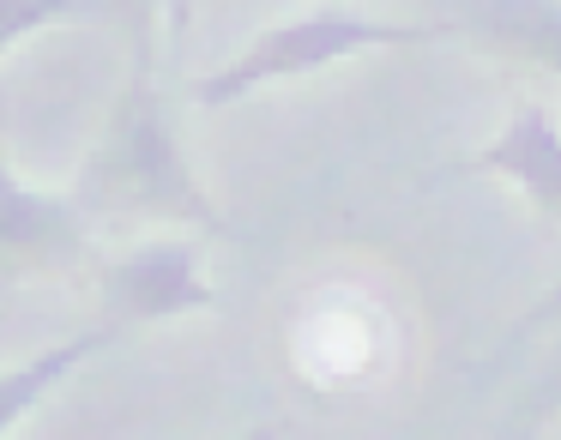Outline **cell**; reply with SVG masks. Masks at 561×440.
Masks as SVG:
<instances>
[{
    "instance_id": "cell-1",
    "label": "cell",
    "mask_w": 561,
    "mask_h": 440,
    "mask_svg": "<svg viewBox=\"0 0 561 440\" xmlns=\"http://www.w3.org/2000/svg\"><path fill=\"white\" fill-rule=\"evenodd\" d=\"M73 199L85 211H139V218L194 223V230H211V235L230 230L224 211L199 187L182 139H175L170 97H163V79H158V49L127 55V79L115 91L110 121H103L85 170H79Z\"/></svg>"
},
{
    "instance_id": "cell-2",
    "label": "cell",
    "mask_w": 561,
    "mask_h": 440,
    "mask_svg": "<svg viewBox=\"0 0 561 440\" xmlns=\"http://www.w3.org/2000/svg\"><path fill=\"white\" fill-rule=\"evenodd\" d=\"M453 25H399V19H363V13H344V7H320V13H302V19H284V25L260 31L230 67L194 79L187 97L199 109H230V103L254 97L260 85L320 73V67L351 61V55H368V49H416V43H435Z\"/></svg>"
},
{
    "instance_id": "cell-10",
    "label": "cell",
    "mask_w": 561,
    "mask_h": 440,
    "mask_svg": "<svg viewBox=\"0 0 561 440\" xmlns=\"http://www.w3.org/2000/svg\"><path fill=\"white\" fill-rule=\"evenodd\" d=\"M236 440H272V428H248V435H236Z\"/></svg>"
},
{
    "instance_id": "cell-9",
    "label": "cell",
    "mask_w": 561,
    "mask_h": 440,
    "mask_svg": "<svg viewBox=\"0 0 561 440\" xmlns=\"http://www.w3.org/2000/svg\"><path fill=\"white\" fill-rule=\"evenodd\" d=\"M158 7L163 0H110V19L122 31V49H158Z\"/></svg>"
},
{
    "instance_id": "cell-6",
    "label": "cell",
    "mask_w": 561,
    "mask_h": 440,
    "mask_svg": "<svg viewBox=\"0 0 561 440\" xmlns=\"http://www.w3.org/2000/svg\"><path fill=\"white\" fill-rule=\"evenodd\" d=\"M453 31L561 79V0H440Z\"/></svg>"
},
{
    "instance_id": "cell-4",
    "label": "cell",
    "mask_w": 561,
    "mask_h": 440,
    "mask_svg": "<svg viewBox=\"0 0 561 440\" xmlns=\"http://www.w3.org/2000/svg\"><path fill=\"white\" fill-rule=\"evenodd\" d=\"M103 320L115 326H146V320H182V314H211L218 290L199 278V247L182 235L134 247L127 259H110L98 271Z\"/></svg>"
},
{
    "instance_id": "cell-7",
    "label": "cell",
    "mask_w": 561,
    "mask_h": 440,
    "mask_svg": "<svg viewBox=\"0 0 561 440\" xmlns=\"http://www.w3.org/2000/svg\"><path fill=\"white\" fill-rule=\"evenodd\" d=\"M115 320H103V326H91V332H73L67 344H55V350H43V356H31V362H19V368H0V440L13 435L19 422H25L31 410H37V398L49 386H61L67 374H73L79 362H91L98 350H110L115 344Z\"/></svg>"
},
{
    "instance_id": "cell-8",
    "label": "cell",
    "mask_w": 561,
    "mask_h": 440,
    "mask_svg": "<svg viewBox=\"0 0 561 440\" xmlns=\"http://www.w3.org/2000/svg\"><path fill=\"white\" fill-rule=\"evenodd\" d=\"M79 19H110V0H0V61L37 31L79 25Z\"/></svg>"
},
{
    "instance_id": "cell-5",
    "label": "cell",
    "mask_w": 561,
    "mask_h": 440,
    "mask_svg": "<svg viewBox=\"0 0 561 440\" xmlns=\"http://www.w3.org/2000/svg\"><path fill=\"white\" fill-rule=\"evenodd\" d=\"M471 170L513 182L537 211L561 218V121L549 103H519L513 121L471 158Z\"/></svg>"
},
{
    "instance_id": "cell-3",
    "label": "cell",
    "mask_w": 561,
    "mask_h": 440,
    "mask_svg": "<svg viewBox=\"0 0 561 440\" xmlns=\"http://www.w3.org/2000/svg\"><path fill=\"white\" fill-rule=\"evenodd\" d=\"M91 259V223L85 206L67 194H43V187L19 182L7 170V146H0V278H55Z\"/></svg>"
}]
</instances>
